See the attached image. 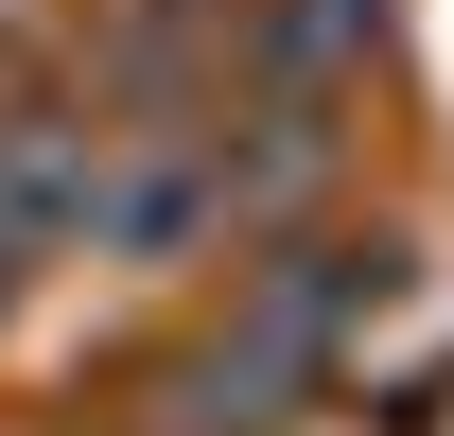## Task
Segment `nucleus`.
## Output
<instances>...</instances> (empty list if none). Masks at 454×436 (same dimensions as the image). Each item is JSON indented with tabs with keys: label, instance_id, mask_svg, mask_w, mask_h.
I'll use <instances>...</instances> for the list:
<instances>
[{
	"label": "nucleus",
	"instance_id": "nucleus-1",
	"mask_svg": "<svg viewBox=\"0 0 454 436\" xmlns=\"http://www.w3.org/2000/svg\"><path fill=\"white\" fill-rule=\"evenodd\" d=\"M315 349H333V279H262V297H245V331L192 367V419H210V436L280 419L297 384H315Z\"/></svg>",
	"mask_w": 454,
	"mask_h": 436
}]
</instances>
